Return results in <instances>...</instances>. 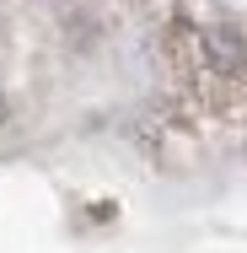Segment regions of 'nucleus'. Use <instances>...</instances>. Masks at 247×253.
Segmentation results:
<instances>
[{"mask_svg": "<svg viewBox=\"0 0 247 253\" xmlns=\"http://www.w3.org/2000/svg\"><path fill=\"white\" fill-rule=\"evenodd\" d=\"M177 76L199 108L247 129V0H199L177 27Z\"/></svg>", "mask_w": 247, "mask_h": 253, "instance_id": "nucleus-1", "label": "nucleus"}, {"mask_svg": "<svg viewBox=\"0 0 247 253\" xmlns=\"http://www.w3.org/2000/svg\"><path fill=\"white\" fill-rule=\"evenodd\" d=\"M5 124H11V92L0 86V129H5Z\"/></svg>", "mask_w": 247, "mask_h": 253, "instance_id": "nucleus-2", "label": "nucleus"}]
</instances>
